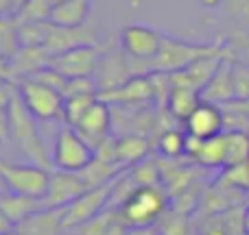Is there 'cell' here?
Segmentation results:
<instances>
[{
	"instance_id": "ba28073f",
	"label": "cell",
	"mask_w": 249,
	"mask_h": 235,
	"mask_svg": "<svg viewBox=\"0 0 249 235\" xmlns=\"http://www.w3.org/2000/svg\"><path fill=\"white\" fill-rule=\"evenodd\" d=\"M103 44V37L99 33V26L88 22L83 26H51V33H48V39L44 44L46 52L51 57L61 55L66 50H72V48L79 46H101Z\"/></svg>"
},
{
	"instance_id": "b9f144b4",
	"label": "cell",
	"mask_w": 249,
	"mask_h": 235,
	"mask_svg": "<svg viewBox=\"0 0 249 235\" xmlns=\"http://www.w3.org/2000/svg\"><path fill=\"white\" fill-rule=\"evenodd\" d=\"M199 4H201L203 9H216V7H221L223 4V0H197Z\"/></svg>"
},
{
	"instance_id": "ac0fdd59",
	"label": "cell",
	"mask_w": 249,
	"mask_h": 235,
	"mask_svg": "<svg viewBox=\"0 0 249 235\" xmlns=\"http://www.w3.org/2000/svg\"><path fill=\"white\" fill-rule=\"evenodd\" d=\"M51 63V55L46 52L44 46H22L16 52V57L11 59V74L13 81H20V78H29L33 77L37 70L46 68Z\"/></svg>"
},
{
	"instance_id": "60d3db41",
	"label": "cell",
	"mask_w": 249,
	"mask_h": 235,
	"mask_svg": "<svg viewBox=\"0 0 249 235\" xmlns=\"http://www.w3.org/2000/svg\"><path fill=\"white\" fill-rule=\"evenodd\" d=\"M11 229H13V222L2 214V209H0V235L7 233V231H11Z\"/></svg>"
},
{
	"instance_id": "cb8c5ba5",
	"label": "cell",
	"mask_w": 249,
	"mask_h": 235,
	"mask_svg": "<svg viewBox=\"0 0 249 235\" xmlns=\"http://www.w3.org/2000/svg\"><path fill=\"white\" fill-rule=\"evenodd\" d=\"M22 48L20 22L16 16H0V59L11 61Z\"/></svg>"
},
{
	"instance_id": "d6a6232c",
	"label": "cell",
	"mask_w": 249,
	"mask_h": 235,
	"mask_svg": "<svg viewBox=\"0 0 249 235\" xmlns=\"http://www.w3.org/2000/svg\"><path fill=\"white\" fill-rule=\"evenodd\" d=\"M232 74H234V100L249 98V63L232 61Z\"/></svg>"
},
{
	"instance_id": "d6986e66",
	"label": "cell",
	"mask_w": 249,
	"mask_h": 235,
	"mask_svg": "<svg viewBox=\"0 0 249 235\" xmlns=\"http://www.w3.org/2000/svg\"><path fill=\"white\" fill-rule=\"evenodd\" d=\"M94 0H64L51 11V24L55 26H83L88 24Z\"/></svg>"
},
{
	"instance_id": "d4e9b609",
	"label": "cell",
	"mask_w": 249,
	"mask_h": 235,
	"mask_svg": "<svg viewBox=\"0 0 249 235\" xmlns=\"http://www.w3.org/2000/svg\"><path fill=\"white\" fill-rule=\"evenodd\" d=\"M225 166L249 161V133L245 131H225Z\"/></svg>"
},
{
	"instance_id": "4316f807",
	"label": "cell",
	"mask_w": 249,
	"mask_h": 235,
	"mask_svg": "<svg viewBox=\"0 0 249 235\" xmlns=\"http://www.w3.org/2000/svg\"><path fill=\"white\" fill-rule=\"evenodd\" d=\"M118 218H121L118 207H107V209L101 211L99 216H94L92 220H88L86 224L72 229V233L74 235H105L109 231V227H112Z\"/></svg>"
},
{
	"instance_id": "ffe728a7",
	"label": "cell",
	"mask_w": 249,
	"mask_h": 235,
	"mask_svg": "<svg viewBox=\"0 0 249 235\" xmlns=\"http://www.w3.org/2000/svg\"><path fill=\"white\" fill-rule=\"evenodd\" d=\"M149 140L142 133H127V135H116V161L124 168H133L140 161L149 157Z\"/></svg>"
},
{
	"instance_id": "7c38bea8",
	"label": "cell",
	"mask_w": 249,
	"mask_h": 235,
	"mask_svg": "<svg viewBox=\"0 0 249 235\" xmlns=\"http://www.w3.org/2000/svg\"><path fill=\"white\" fill-rule=\"evenodd\" d=\"M99 98L107 105H131V107L151 103V100H155L151 74H136L114 90L99 92Z\"/></svg>"
},
{
	"instance_id": "d590c367",
	"label": "cell",
	"mask_w": 249,
	"mask_h": 235,
	"mask_svg": "<svg viewBox=\"0 0 249 235\" xmlns=\"http://www.w3.org/2000/svg\"><path fill=\"white\" fill-rule=\"evenodd\" d=\"M127 235H162L160 224H149V227H127Z\"/></svg>"
},
{
	"instance_id": "8992f818",
	"label": "cell",
	"mask_w": 249,
	"mask_h": 235,
	"mask_svg": "<svg viewBox=\"0 0 249 235\" xmlns=\"http://www.w3.org/2000/svg\"><path fill=\"white\" fill-rule=\"evenodd\" d=\"M94 157H96L94 148L72 126L59 128V133L55 137V144H53V153H51L53 166L57 170L81 172L90 166Z\"/></svg>"
},
{
	"instance_id": "8fae6325",
	"label": "cell",
	"mask_w": 249,
	"mask_h": 235,
	"mask_svg": "<svg viewBox=\"0 0 249 235\" xmlns=\"http://www.w3.org/2000/svg\"><path fill=\"white\" fill-rule=\"evenodd\" d=\"M88 183L79 172H66L55 170L51 172V185H48L46 196L42 198L44 209H57V207H68L74 203L81 194L88 192Z\"/></svg>"
},
{
	"instance_id": "f546056e",
	"label": "cell",
	"mask_w": 249,
	"mask_h": 235,
	"mask_svg": "<svg viewBox=\"0 0 249 235\" xmlns=\"http://www.w3.org/2000/svg\"><path fill=\"white\" fill-rule=\"evenodd\" d=\"M51 22H20L22 46H44L51 33Z\"/></svg>"
},
{
	"instance_id": "603a6c76",
	"label": "cell",
	"mask_w": 249,
	"mask_h": 235,
	"mask_svg": "<svg viewBox=\"0 0 249 235\" xmlns=\"http://www.w3.org/2000/svg\"><path fill=\"white\" fill-rule=\"evenodd\" d=\"M129 168H124L123 163H116V161H103V159L94 157L92 163L81 170L79 174L83 176V181L88 183V188H101V185H107L112 181H116L118 176H123Z\"/></svg>"
},
{
	"instance_id": "7bdbcfd3",
	"label": "cell",
	"mask_w": 249,
	"mask_h": 235,
	"mask_svg": "<svg viewBox=\"0 0 249 235\" xmlns=\"http://www.w3.org/2000/svg\"><path fill=\"white\" fill-rule=\"evenodd\" d=\"M2 235H20V233H18V231H16V229H11V231H7V233H2Z\"/></svg>"
},
{
	"instance_id": "44dd1931",
	"label": "cell",
	"mask_w": 249,
	"mask_h": 235,
	"mask_svg": "<svg viewBox=\"0 0 249 235\" xmlns=\"http://www.w3.org/2000/svg\"><path fill=\"white\" fill-rule=\"evenodd\" d=\"M199 103H201V92L186 85H173L166 103V111L175 120H184L186 122L190 113L199 107Z\"/></svg>"
},
{
	"instance_id": "2e32d148",
	"label": "cell",
	"mask_w": 249,
	"mask_h": 235,
	"mask_svg": "<svg viewBox=\"0 0 249 235\" xmlns=\"http://www.w3.org/2000/svg\"><path fill=\"white\" fill-rule=\"evenodd\" d=\"M186 157L201 168H225V137L223 133L210 140H197L188 135Z\"/></svg>"
},
{
	"instance_id": "f35d334b",
	"label": "cell",
	"mask_w": 249,
	"mask_h": 235,
	"mask_svg": "<svg viewBox=\"0 0 249 235\" xmlns=\"http://www.w3.org/2000/svg\"><path fill=\"white\" fill-rule=\"evenodd\" d=\"M105 235H127V224L123 222V218H118L116 222L109 227V231L105 233Z\"/></svg>"
},
{
	"instance_id": "ee69618b",
	"label": "cell",
	"mask_w": 249,
	"mask_h": 235,
	"mask_svg": "<svg viewBox=\"0 0 249 235\" xmlns=\"http://www.w3.org/2000/svg\"><path fill=\"white\" fill-rule=\"evenodd\" d=\"M57 2H64V0H53V4H57Z\"/></svg>"
},
{
	"instance_id": "74e56055",
	"label": "cell",
	"mask_w": 249,
	"mask_h": 235,
	"mask_svg": "<svg viewBox=\"0 0 249 235\" xmlns=\"http://www.w3.org/2000/svg\"><path fill=\"white\" fill-rule=\"evenodd\" d=\"M223 107H230V109H234V111H241V113H245V116L249 118V98H245V100H232V103L223 105Z\"/></svg>"
},
{
	"instance_id": "52a82bcc",
	"label": "cell",
	"mask_w": 249,
	"mask_h": 235,
	"mask_svg": "<svg viewBox=\"0 0 249 235\" xmlns=\"http://www.w3.org/2000/svg\"><path fill=\"white\" fill-rule=\"evenodd\" d=\"M118 179H121V176H118ZM116 181H112V183H107V185H101V188H90L74 203H70L64 214V229L72 231V229L86 224L88 220H92L94 216H99L101 211L107 209L109 203H112V196H114Z\"/></svg>"
},
{
	"instance_id": "9c48e42d",
	"label": "cell",
	"mask_w": 249,
	"mask_h": 235,
	"mask_svg": "<svg viewBox=\"0 0 249 235\" xmlns=\"http://www.w3.org/2000/svg\"><path fill=\"white\" fill-rule=\"evenodd\" d=\"M101 52H103V44L101 46H79L51 57V65L66 78L94 77L101 61Z\"/></svg>"
},
{
	"instance_id": "ab89813d",
	"label": "cell",
	"mask_w": 249,
	"mask_h": 235,
	"mask_svg": "<svg viewBox=\"0 0 249 235\" xmlns=\"http://www.w3.org/2000/svg\"><path fill=\"white\" fill-rule=\"evenodd\" d=\"M0 78H9V81H13L11 61H9V59H0Z\"/></svg>"
},
{
	"instance_id": "7a4b0ae2",
	"label": "cell",
	"mask_w": 249,
	"mask_h": 235,
	"mask_svg": "<svg viewBox=\"0 0 249 235\" xmlns=\"http://www.w3.org/2000/svg\"><path fill=\"white\" fill-rule=\"evenodd\" d=\"M223 48L221 46H212V44H193L186 42V39H179L175 35H162V46H160L158 55L151 61H136V63L149 65L146 68V74L153 72H179V70H186L190 63H195L197 59L208 55H214V52H221Z\"/></svg>"
},
{
	"instance_id": "9a60e30c",
	"label": "cell",
	"mask_w": 249,
	"mask_h": 235,
	"mask_svg": "<svg viewBox=\"0 0 249 235\" xmlns=\"http://www.w3.org/2000/svg\"><path fill=\"white\" fill-rule=\"evenodd\" d=\"M64 214L66 207L39 209L35 214L26 216L24 220H20L13 229L20 235H61V231H64Z\"/></svg>"
},
{
	"instance_id": "5b68a950",
	"label": "cell",
	"mask_w": 249,
	"mask_h": 235,
	"mask_svg": "<svg viewBox=\"0 0 249 235\" xmlns=\"http://www.w3.org/2000/svg\"><path fill=\"white\" fill-rule=\"evenodd\" d=\"M18 94H20L24 107L37 118V122H51V120L64 118L66 98L55 87H48L35 78H20Z\"/></svg>"
},
{
	"instance_id": "6da1fadb",
	"label": "cell",
	"mask_w": 249,
	"mask_h": 235,
	"mask_svg": "<svg viewBox=\"0 0 249 235\" xmlns=\"http://www.w3.org/2000/svg\"><path fill=\"white\" fill-rule=\"evenodd\" d=\"M7 111L9 122H11V141L22 150V155L29 159V163H35V166H42L48 170V166H53V159L48 155L42 135H39L37 118L24 107L20 94H16Z\"/></svg>"
},
{
	"instance_id": "484cf974",
	"label": "cell",
	"mask_w": 249,
	"mask_h": 235,
	"mask_svg": "<svg viewBox=\"0 0 249 235\" xmlns=\"http://www.w3.org/2000/svg\"><path fill=\"white\" fill-rule=\"evenodd\" d=\"M188 148V133L179 128H164L158 137V150L166 159H179Z\"/></svg>"
},
{
	"instance_id": "e575fe53",
	"label": "cell",
	"mask_w": 249,
	"mask_h": 235,
	"mask_svg": "<svg viewBox=\"0 0 249 235\" xmlns=\"http://www.w3.org/2000/svg\"><path fill=\"white\" fill-rule=\"evenodd\" d=\"M11 141V122H9V111L0 109V144Z\"/></svg>"
},
{
	"instance_id": "277c9868",
	"label": "cell",
	"mask_w": 249,
	"mask_h": 235,
	"mask_svg": "<svg viewBox=\"0 0 249 235\" xmlns=\"http://www.w3.org/2000/svg\"><path fill=\"white\" fill-rule=\"evenodd\" d=\"M0 179L11 194L44 198L51 185V170L35 163H13L0 159Z\"/></svg>"
},
{
	"instance_id": "4fadbf2b",
	"label": "cell",
	"mask_w": 249,
	"mask_h": 235,
	"mask_svg": "<svg viewBox=\"0 0 249 235\" xmlns=\"http://www.w3.org/2000/svg\"><path fill=\"white\" fill-rule=\"evenodd\" d=\"M186 133L197 140H210L225 133V111L221 105L201 100L199 107L186 120Z\"/></svg>"
},
{
	"instance_id": "f1b7e54d",
	"label": "cell",
	"mask_w": 249,
	"mask_h": 235,
	"mask_svg": "<svg viewBox=\"0 0 249 235\" xmlns=\"http://www.w3.org/2000/svg\"><path fill=\"white\" fill-rule=\"evenodd\" d=\"M53 0H26L16 13L18 22H46L51 20L53 11Z\"/></svg>"
},
{
	"instance_id": "30bf717a",
	"label": "cell",
	"mask_w": 249,
	"mask_h": 235,
	"mask_svg": "<svg viewBox=\"0 0 249 235\" xmlns=\"http://www.w3.org/2000/svg\"><path fill=\"white\" fill-rule=\"evenodd\" d=\"M162 35L146 24H129L121 31V48L131 61H151L162 46Z\"/></svg>"
},
{
	"instance_id": "4dcf8cb0",
	"label": "cell",
	"mask_w": 249,
	"mask_h": 235,
	"mask_svg": "<svg viewBox=\"0 0 249 235\" xmlns=\"http://www.w3.org/2000/svg\"><path fill=\"white\" fill-rule=\"evenodd\" d=\"M99 94H92V96H70L66 98L64 103V120L68 122V126H74V124L81 120V116L96 103Z\"/></svg>"
},
{
	"instance_id": "1f68e13d",
	"label": "cell",
	"mask_w": 249,
	"mask_h": 235,
	"mask_svg": "<svg viewBox=\"0 0 249 235\" xmlns=\"http://www.w3.org/2000/svg\"><path fill=\"white\" fill-rule=\"evenodd\" d=\"M160 231L162 235H195L193 227L188 222V216L168 211L162 220H160Z\"/></svg>"
},
{
	"instance_id": "8d00e7d4",
	"label": "cell",
	"mask_w": 249,
	"mask_h": 235,
	"mask_svg": "<svg viewBox=\"0 0 249 235\" xmlns=\"http://www.w3.org/2000/svg\"><path fill=\"white\" fill-rule=\"evenodd\" d=\"M214 220H216V222H210V224H208V227L201 231V235H230V233L223 229V224L219 222V218H216V216H214Z\"/></svg>"
},
{
	"instance_id": "e0dca14e",
	"label": "cell",
	"mask_w": 249,
	"mask_h": 235,
	"mask_svg": "<svg viewBox=\"0 0 249 235\" xmlns=\"http://www.w3.org/2000/svg\"><path fill=\"white\" fill-rule=\"evenodd\" d=\"M201 100L214 105H228L234 100V74H232V59H223L216 74L210 78L206 87L201 90Z\"/></svg>"
},
{
	"instance_id": "7402d4cb",
	"label": "cell",
	"mask_w": 249,
	"mask_h": 235,
	"mask_svg": "<svg viewBox=\"0 0 249 235\" xmlns=\"http://www.w3.org/2000/svg\"><path fill=\"white\" fill-rule=\"evenodd\" d=\"M0 209L7 216L16 227L20 220H24L26 216L35 214V211L44 209L42 207V198H31V196H22V194H0Z\"/></svg>"
},
{
	"instance_id": "3957f363",
	"label": "cell",
	"mask_w": 249,
	"mask_h": 235,
	"mask_svg": "<svg viewBox=\"0 0 249 235\" xmlns=\"http://www.w3.org/2000/svg\"><path fill=\"white\" fill-rule=\"evenodd\" d=\"M168 192L162 185H140L118 205L121 218L127 227H149L160 224L166 216Z\"/></svg>"
},
{
	"instance_id": "83f0119b",
	"label": "cell",
	"mask_w": 249,
	"mask_h": 235,
	"mask_svg": "<svg viewBox=\"0 0 249 235\" xmlns=\"http://www.w3.org/2000/svg\"><path fill=\"white\" fill-rule=\"evenodd\" d=\"M219 185L228 189H249V161L236 163V166H225V170L219 176Z\"/></svg>"
},
{
	"instance_id": "836d02e7",
	"label": "cell",
	"mask_w": 249,
	"mask_h": 235,
	"mask_svg": "<svg viewBox=\"0 0 249 235\" xmlns=\"http://www.w3.org/2000/svg\"><path fill=\"white\" fill-rule=\"evenodd\" d=\"M16 94H18V83L9 81V78H0V109H9Z\"/></svg>"
},
{
	"instance_id": "5bb4252c",
	"label": "cell",
	"mask_w": 249,
	"mask_h": 235,
	"mask_svg": "<svg viewBox=\"0 0 249 235\" xmlns=\"http://www.w3.org/2000/svg\"><path fill=\"white\" fill-rule=\"evenodd\" d=\"M72 128L92 148H96V146L103 140H107L109 133H112V111H109V105L103 103L101 98H96V103L83 113L81 120H79Z\"/></svg>"
}]
</instances>
